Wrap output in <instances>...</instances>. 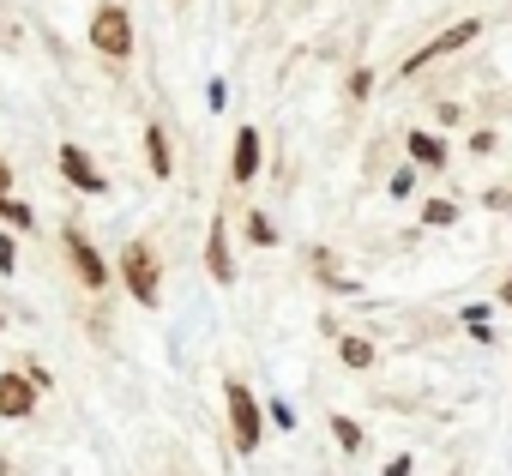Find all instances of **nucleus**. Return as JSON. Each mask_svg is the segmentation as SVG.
Listing matches in <instances>:
<instances>
[{
  "label": "nucleus",
  "mask_w": 512,
  "mask_h": 476,
  "mask_svg": "<svg viewBox=\"0 0 512 476\" xmlns=\"http://www.w3.org/2000/svg\"><path fill=\"white\" fill-rule=\"evenodd\" d=\"M7 187H13V175H7V163H0V199H7Z\"/></svg>",
  "instance_id": "24"
},
{
  "label": "nucleus",
  "mask_w": 512,
  "mask_h": 476,
  "mask_svg": "<svg viewBox=\"0 0 512 476\" xmlns=\"http://www.w3.org/2000/svg\"><path fill=\"white\" fill-rule=\"evenodd\" d=\"M368 91H374V73H368V67H356V73H350V97H356V103H362V97H368Z\"/></svg>",
  "instance_id": "17"
},
{
  "label": "nucleus",
  "mask_w": 512,
  "mask_h": 476,
  "mask_svg": "<svg viewBox=\"0 0 512 476\" xmlns=\"http://www.w3.org/2000/svg\"><path fill=\"white\" fill-rule=\"evenodd\" d=\"M260 151H266V145H260V133H253V127H241V133H235V157H229L235 187H247L253 175H260Z\"/></svg>",
  "instance_id": "5"
},
{
  "label": "nucleus",
  "mask_w": 512,
  "mask_h": 476,
  "mask_svg": "<svg viewBox=\"0 0 512 476\" xmlns=\"http://www.w3.org/2000/svg\"><path fill=\"white\" fill-rule=\"evenodd\" d=\"M500 302H506V308H512V278H506V284H500Z\"/></svg>",
  "instance_id": "25"
},
{
  "label": "nucleus",
  "mask_w": 512,
  "mask_h": 476,
  "mask_svg": "<svg viewBox=\"0 0 512 476\" xmlns=\"http://www.w3.org/2000/svg\"><path fill=\"white\" fill-rule=\"evenodd\" d=\"M31 404H37V380L0 374V416H31Z\"/></svg>",
  "instance_id": "7"
},
{
  "label": "nucleus",
  "mask_w": 512,
  "mask_h": 476,
  "mask_svg": "<svg viewBox=\"0 0 512 476\" xmlns=\"http://www.w3.org/2000/svg\"><path fill=\"white\" fill-rule=\"evenodd\" d=\"M482 205H494V211H512V187H494V193H482Z\"/></svg>",
  "instance_id": "22"
},
{
  "label": "nucleus",
  "mask_w": 512,
  "mask_h": 476,
  "mask_svg": "<svg viewBox=\"0 0 512 476\" xmlns=\"http://www.w3.org/2000/svg\"><path fill=\"white\" fill-rule=\"evenodd\" d=\"M464 326H488V302H470L464 308Z\"/></svg>",
  "instance_id": "23"
},
{
  "label": "nucleus",
  "mask_w": 512,
  "mask_h": 476,
  "mask_svg": "<svg viewBox=\"0 0 512 476\" xmlns=\"http://www.w3.org/2000/svg\"><path fill=\"white\" fill-rule=\"evenodd\" d=\"M205 272L217 284H235V260H229V235H223V217L211 223V242H205Z\"/></svg>",
  "instance_id": "8"
},
{
  "label": "nucleus",
  "mask_w": 512,
  "mask_h": 476,
  "mask_svg": "<svg viewBox=\"0 0 512 476\" xmlns=\"http://www.w3.org/2000/svg\"><path fill=\"white\" fill-rule=\"evenodd\" d=\"M410 470H416V458H410V452H398V458H386V470H380V476H410Z\"/></svg>",
  "instance_id": "19"
},
{
  "label": "nucleus",
  "mask_w": 512,
  "mask_h": 476,
  "mask_svg": "<svg viewBox=\"0 0 512 476\" xmlns=\"http://www.w3.org/2000/svg\"><path fill=\"white\" fill-rule=\"evenodd\" d=\"M61 175H67V181H79V193H109V181L97 175V163H91L79 145H61Z\"/></svg>",
  "instance_id": "6"
},
{
  "label": "nucleus",
  "mask_w": 512,
  "mask_h": 476,
  "mask_svg": "<svg viewBox=\"0 0 512 476\" xmlns=\"http://www.w3.org/2000/svg\"><path fill=\"white\" fill-rule=\"evenodd\" d=\"M404 145H410V163L446 169V139H440V133H404Z\"/></svg>",
  "instance_id": "10"
},
{
  "label": "nucleus",
  "mask_w": 512,
  "mask_h": 476,
  "mask_svg": "<svg viewBox=\"0 0 512 476\" xmlns=\"http://www.w3.org/2000/svg\"><path fill=\"white\" fill-rule=\"evenodd\" d=\"M338 356H344V368H374V344L368 338H338Z\"/></svg>",
  "instance_id": "12"
},
{
  "label": "nucleus",
  "mask_w": 512,
  "mask_h": 476,
  "mask_svg": "<svg viewBox=\"0 0 512 476\" xmlns=\"http://www.w3.org/2000/svg\"><path fill=\"white\" fill-rule=\"evenodd\" d=\"M332 440H338L344 452H362V422H350V416H332Z\"/></svg>",
  "instance_id": "15"
},
{
  "label": "nucleus",
  "mask_w": 512,
  "mask_h": 476,
  "mask_svg": "<svg viewBox=\"0 0 512 476\" xmlns=\"http://www.w3.org/2000/svg\"><path fill=\"white\" fill-rule=\"evenodd\" d=\"M476 37H482V19H458V25H452V31H440L428 49H416V55L404 61V73H422L428 61H440V55H458V49H470Z\"/></svg>",
  "instance_id": "4"
},
{
  "label": "nucleus",
  "mask_w": 512,
  "mask_h": 476,
  "mask_svg": "<svg viewBox=\"0 0 512 476\" xmlns=\"http://www.w3.org/2000/svg\"><path fill=\"white\" fill-rule=\"evenodd\" d=\"M0 217H7L13 229H31V205L25 199H0Z\"/></svg>",
  "instance_id": "16"
},
{
  "label": "nucleus",
  "mask_w": 512,
  "mask_h": 476,
  "mask_svg": "<svg viewBox=\"0 0 512 476\" xmlns=\"http://www.w3.org/2000/svg\"><path fill=\"white\" fill-rule=\"evenodd\" d=\"M223 404H229V434H235V446H241V452H260L266 416H260V404H253V392H247L241 380H223Z\"/></svg>",
  "instance_id": "1"
},
{
  "label": "nucleus",
  "mask_w": 512,
  "mask_h": 476,
  "mask_svg": "<svg viewBox=\"0 0 512 476\" xmlns=\"http://www.w3.org/2000/svg\"><path fill=\"white\" fill-rule=\"evenodd\" d=\"M91 43H97L109 61H121V55L133 49V19H127V7H97V19H91Z\"/></svg>",
  "instance_id": "3"
},
{
  "label": "nucleus",
  "mask_w": 512,
  "mask_h": 476,
  "mask_svg": "<svg viewBox=\"0 0 512 476\" xmlns=\"http://www.w3.org/2000/svg\"><path fill=\"white\" fill-rule=\"evenodd\" d=\"M410 193H416V169H398L392 175V199H410Z\"/></svg>",
  "instance_id": "18"
},
{
  "label": "nucleus",
  "mask_w": 512,
  "mask_h": 476,
  "mask_svg": "<svg viewBox=\"0 0 512 476\" xmlns=\"http://www.w3.org/2000/svg\"><path fill=\"white\" fill-rule=\"evenodd\" d=\"M67 248H73V266H79V278H85V290H103V278H109V272H103V260H97V248L85 242V235H79V229L67 235Z\"/></svg>",
  "instance_id": "9"
},
{
  "label": "nucleus",
  "mask_w": 512,
  "mask_h": 476,
  "mask_svg": "<svg viewBox=\"0 0 512 476\" xmlns=\"http://www.w3.org/2000/svg\"><path fill=\"white\" fill-rule=\"evenodd\" d=\"M145 157H151V175H169V133L163 127H145Z\"/></svg>",
  "instance_id": "11"
},
{
  "label": "nucleus",
  "mask_w": 512,
  "mask_h": 476,
  "mask_svg": "<svg viewBox=\"0 0 512 476\" xmlns=\"http://www.w3.org/2000/svg\"><path fill=\"white\" fill-rule=\"evenodd\" d=\"M422 223H428V229H446V223H458V205H452V199H428V205H422Z\"/></svg>",
  "instance_id": "14"
},
{
  "label": "nucleus",
  "mask_w": 512,
  "mask_h": 476,
  "mask_svg": "<svg viewBox=\"0 0 512 476\" xmlns=\"http://www.w3.org/2000/svg\"><path fill=\"white\" fill-rule=\"evenodd\" d=\"M247 242H253V248H272V242H278V229H272L266 211H247Z\"/></svg>",
  "instance_id": "13"
},
{
  "label": "nucleus",
  "mask_w": 512,
  "mask_h": 476,
  "mask_svg": "<svg viewBox=\"0 0 512 476\" xmlns=\"http://www.w3.org/2000/svg\"><path fill=\"white\" fill-rule=\"evenodd\" d=\"M494 145H500V139H494V133H488V127H482V133H470V151H476V157H488V151H494Z\"/></svg>",
  "instance_id": "20"
},
{
  "label": "nucleus",
  "mask_w": 512,
  "mask_h": 476,
  "mask_svg": "<svg viewBox=\"0 0 512 476\" xmlns=\"http://www.w3.org/2000/svg\"><path fill=\"white\" fill-rule=\"evenodd\" d=\"M121 278H127V290H133V302H145V308H157V254L145 248V242H133L127 254H121Z\"/></svg>",
  "instance_id": "2"
},
{
  "label": "nucleus",
  "mask_w": 512,
  "mask_h": 476,
  "mask_svg": "<svg viewBox=\"0 0 512 476\" xmlns=\"http://www.w3.org/2000/svg\"><path fill=\"white\" fill-rule=\"evenodd\" d=\"M272 422H278V428H296V410H290L284 398H272Z\"/></svg>",
  "instance_id": "21"
}]
</instances>
